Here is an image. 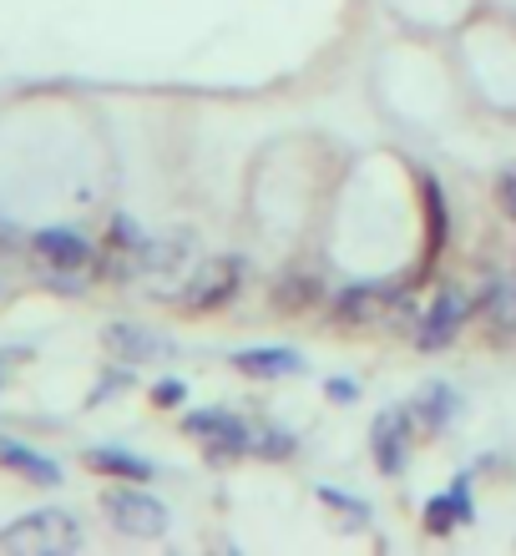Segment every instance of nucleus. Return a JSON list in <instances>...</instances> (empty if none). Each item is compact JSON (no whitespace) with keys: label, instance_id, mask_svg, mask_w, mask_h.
I'll list each match as a JSON object with an SVG mask.
<instances>
[{"label":"nucleus","instance_id":"nucleus-1","mask_svg":"<svg viewBox=\"0 0 516 556\" xmlns=\"http://www.w3.org/2000/svg\"><path fill=\"white\" fill-rule=\"evenodd\" d=\"M0 546L21 556H66L81 546V527L72 511H30L0 531Z\"/></svg>","mask_w":516,"mask_h":556},{"label":"nucleus","instance_id":"nucleus-2","mask_svg":"<svg viewBox=\"0 0 516 556\" xmlns=\"http://www.w3.org/2000/svg\"><path fill=\"white\" fill-rule=\"evenodd\" d=\"M192 268H198V243H192V233H167V238H148V249H142V274H148L152 293H167V299H177V283H188Z\"/></svg>","mask_w":516,"mask_h":556},{"label":"nucleus","instance_id":"nucleus-3","mask_svg":"<svg viewBox=\"0 0 516 556\" xmlns=\"http://www.w3.org/2000/svg\"><path fill=\"white\" fill-rule=\"evenodd\" d=\"M102 511L106 521L122 531V536H137V542H152V536H163L167 531V506L158 496H148V491H137V485H112L102 496Z\"/></svg>","mask_w":516,"mask_h":556},{"label":"nucleus","instance_id":"nucleus-4","mask_svg":"<svg viewBox=\"0 0 516 556\" xmlns=\"http://www.w3.org/2000/svg\"><path fill=\"white\" fill-rule=\"evenodd\" d=\"M238 289H243V258H207V264L192 268V278L183 283V293H177V304L192 308V314H213V308H223Z\"/></svg>","mask_w":516,"mask_h":556},{"label":"nucleus","instance_id":"nucleus-5","mask_svg":"<svg viewBox=\"0 0 516 556\" xmlns=\"http://www.w3.org/2000/svg\"><path fill=\"white\" fill-rule=\"evenodd\" d=\"M471 299L466 293H456V289H441L436 299H430V308L420 314V324H415V344L426 354H436V350H445L451 339L461 334V324L471 319Z\"/></svg>","mask_w":516,"mask_h":556},{"label":"nucleus","instance_id":"nucleus-6","mask_svg":"<svg viewBox=\"0 0 516 556\" xmlns=\"http://www.w3.org/2000/svg\"><path fill=\"white\" fill-rule=\"evenodd\" d=\"M183 430H188L192 440H207L213 455H253V430L228 410H192L188 420H183Z\"/></svg>","mask_w":516,"mask_h":556},{"label":"nucleus","instance_id":"nucleus-7","mask_svg":"<svg viewBox=\"0 0 516 556\" xmlns=\"http://www.w3.org/2000/svg\"><path fill=\"white\" fill-rule=\"evenodd\" d=\"M411 410H380L375 415V425H369V451H375V466H380V476H400L405 470V451H411Z\"/></svg>","mask_w":516,"mask_h":556},{"label":"nucleus","instance_id":"nucleus-8","mask_svg":"<svg viewBox=\"0 0 516 556\" xmlns=\"http://www.w3.org/2000/svg\"><path fill=\"white\" fill-rule=\"evenodd\" d=\"M102 344L117 354V359H127V365H148V359H173L177 354L173 339L148 329V324H106Z\"/></svg>","mask_w":516,"mask_h":556},{"label":"nucleus","instance_id":"nucleus-9","mask_svg":"<svg viewBox=\"0 0 516 556\" xmlns=\"http://www.w3.org/2000/svg\"><path fill=\"white\" fill-rule=\"evenodd\" d=\"M274 308L279 314H289V319H304V314H314V308L325 304V278L310 274V268H289V274H279V283H274Z\"/></svg>","mask_w":516,"mask_h":556},{"label":"nucleus","instance_id":"nucleus-10","mask_svg":"<svg viewBox=\"0 0 516 556\" xmlns=\"http://www.w3.org/2000/svg\"><path fill=\"white\" fill-rule=\"evenodd\" d=\"M400 293L395 289H380V283H354L335 299V319L340 324H375L380 314H395Z\"/></svg>","mask_w":516,"mask_h":556},{"label":"nucleus","instance_id":"nucleus-11","mask_svg":"<svg viewBox=\"0 0 516 556\" xmlns=\"http://www.w3.org/2000/svg\"><path fill=\"white\" fill-rule=\"evenodd\" d=\"M476 314L496 339H516V274H496L476 299Z\"/></svg>","mask_w":516,"mask_h":556},{"label":"nucleus","instance_id":"nucleus-12","mask_svg":"<svg viewBox=\"0 0 516 556\" xmlns=\"http://www.w3.org/2000/svg\"><path fill=\"white\" fill-rule=\"evenodd\" d=\"M471 476H456V485L445 491V496H430L426 501V531L430 536H445V531H456L471 521Z\"/></svg>","mask_w":516,"mask_h":556},{"label":"nucleus","instance_id":"nucleus-13","mask_svg":"<svg viewBox=\"0 0 516 556\" xmlns=\"http://www.w3.org/2000/svg\"><path fill=\"white\" fill-rule=\"evenodd\" d=\"M234 369L253 375V380H279V375H299L304 369V354L289 350V344H264V350H238Z\"/></svg>","mask_w":516,"mask_h":556},{"label":"nucleus","instance_id":"nucleus-14","mask_svg":"<svg viewBox=\"0 0 516 556\" xmlns=\"http://www.w3.org/2000/svg\"><path fill=\"white\" fill-rule=\"evenodd\" d=\"M36 253H41L51 268H81L91 258L87 238L72 233V228H41V233H36Z\"/></svg>","mask_w":516,"mask_h":556},{"label":"nucleus","instance_id":"nucleus-15","mask_svg":"<svg viewBox=\"0 0 516 556\" xmlns=\"http://www.w3.org/2000/svg\"><path fill=\"white\" fill-rule=\"evenodd\" d=\"M456 410H461L456 390H451V384H430L426 395H420V400L411 405V420H415V430H426V435H436L441 425L456 420Z\"/></svg>","mask_w":516,"mask_h":556},{"label":"nucleus","instance_id":"nucleus-16","mask_svg":"<svg viewBox=\"0 0 516 556\" xmlns=\"http://www.w3.org/2000/svg\"><path fill=\"white\" fill-rule=\"evenodd\" d=\"M0 460L11 470H21L26 481H36V485H61V466L56 460H46V455H36V451H26V445H0Z\"/></svg>","mask_w":516,"mask_h":556},{"label":"nucleus","instance_id":"nucleus-17","mask_svg":"<svg viewBox=\"0 0 516 556\" xmlns=\"http://www.w3.org/2000/svg\"><path fill=\"white\" fill-rule=\"evenodd\" d=\"M87 466L106 470V476H122V481H148L152 476V466L133 451H87Z\"/></svg>","mask_w":516,"mask_h":556},{"label":"nucleus","instance_id":"nucleus-18","mask_svg":"<svg viewBox=\"0 0 516 556\" xmlns=\"http://www.w3.org/2000/svg\"><path fill=\"white\" fill-rule=\"evenodd\" d=\"M426 233H430V253H441L445 238H451V213H445V192L436 177H426Z\"/></svg>","mask_w":516,"mask_h":556},{"label":"nucleus","instance_id":"nucleus-19","mask_svg":"<svg viewBox=\"0 0 516 556\" xmlns=\"http://www.w3.org/2000/svg\"><path fill=\"white\" fill-rule=\"evenodd\" d=\"M253 455H268V460H279V455H294V435L289 430H253Z\"/></svg>","mask_w":516,"mask_h":556},{"label":"nucleus","instance_id":"nucleus-20","mask_svg":"<svg viewBox=\"0 0 516 556\" xmlns=\"http://www.w3.org/2000/svg\"><path fill=\"white\" fill-rule=\"evenodd\" d=\"M183 395H188V390H183L177 380L152 384V405H158V410H173V405H183Z\"/></svg>","mask_w":516,"mask_h":556},{"label":"nucleus","instance_id":"nucleus-21","mask_svg":"<svg viewBox=\"0 0 516 556\" xmlns=\"http://www.w3.org/2000/svg\"><path fill=\"white\" fill-rule=\"evenodd\" d=\"M496 203H502V213L516 223V173H502V177H496Z\"/></svg>","mask_w":516,"mask_h":556},{"label":"nucleus","instance_id":"nucleus-22","mask_svg":"<svg viewBox=\"0 0 516 556\" xmlns=\"http://www.w3.org/2000/svg\"><path fill=\"white\" fill-rule=\"evenodd\" d=\"M329 395L340 400V405H350V400L360 395V384H354V380H329Z\"/></svg>","mask_w":516,"mask_h":556}]
</instances>
